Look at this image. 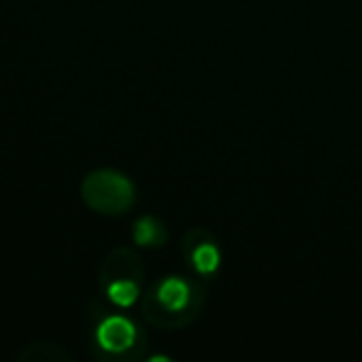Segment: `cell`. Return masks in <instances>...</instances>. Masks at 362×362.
<instances>
[{"label":"cell","instance_id":"obj_1","mask_svg":"<svg viewBox=\"0 0 362 362\" xmlns=\"http://www.w3.org/2000/svg\"><path fill=\"white\" fill-rule=\"evenodd\" d=\"M82 199L92 211L117 216V214H124L132 209L134 187L127 176L117 174V171L97 169L82 181Z\"/></svg>","mask_w":362,"mask_h":362},{"label":"cell","instance_id":"obj_4","mask_svg":"<svg viewBox=\"0 0 362 362\" xmlns=\"http://www.w3.org/2000/svg\"><path fill=\"white\" fill-rule=\"evenodd\" d=\"M187 253H189V258H192L194 268H197L199 273H204V276H209V273L216 271L218 261H221V253H218V246L211 236H206V241L204 243L189 246Z\"/></svg>","mask_w":362,"mask_h":362},{"label":"cell","instance_id":"obj_2","mask_svg":"<svg viewBox=\"0 0 362 362\" xmlns=\"http://www.w3.org/2000/svg\"><path fill=\"white\" fill-rule=\"evenodd\" d=\"M146 305L156 308L154 310H146L144 315L149 320H154V325H166V322H187L194 315V308H197V293L189 286L184 278H164L159 286L151 291V296L146 298Z\"/></svg>","mask_w":362,"mask_h":362},{"label":"cell","instance_id":"obj_3","mask_svg":"<svg viewBox=\"0 0 362 362\" xmlns=\"http://www.w3.org/2000/svg\"><path fill=\"white\" fill-rule=\"evenodd\" d=\"M95 337H97V342H100L102 350L115 352V355H122V352H127V350H132V347H134L136 327L132 325L127 317L112 315V317H105V320L97 325Z\"/></svg>","mask_w":362,"mask_h":362},{"label":"cell","instance_id":"obj_6","mask_svg":"<svg viewBox=\"0 0 362 362\" xmlns=\"http://www.w3.org/2000/svg\"><path fill=\"white\" fill-rule=\"evenodd\" d=\"M105 288L110 300L122 308H129L139 296V281H134V278H117V281L107 283Z\"/></svg>","mask_w":362,"mask_h":362},{"label":"cell","instance_id":"obj_5","mask_svg":"<svg viewBox=\"0 0 362 362\" xmlns=\"http://www.w3.org/2000/svg\"><path fill=\"white\" fill-rule=\"evenodd\" d=\"M134 241L139 246H164L166 241V231L161 226V221L151 216H144L134 223Z\"/></svg>","mask_w":362,"mask_h":362},{"label":"cell","instance_id":"obj_7","mask_svg":"<svg viewBox=\"0 0 362 362\" xmlns=\"http://www.w3.org/2000/svg\"><path fill=\"white\" fill-rule=\"evenodd\" d=\"M18 357H21V360H50V362H55V360H70V352H65L57 345L47 347L45 342H37V345H30L28 350H23Z\"/></svg>","mask_w":362,"mask_h":362}]
</instances>
